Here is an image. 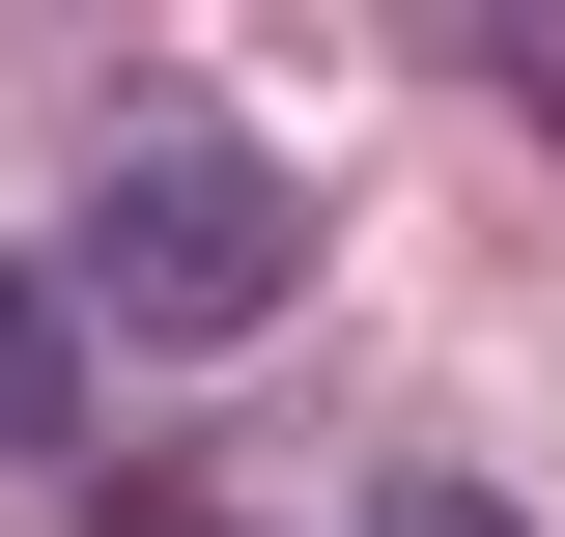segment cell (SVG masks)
<instances>
[{
	"mask_svg": "<svg viewBox=\"0 0 565 537\" xmlns=\"http://www.w3.org/2000/svg\"><path fill=\"white\" fill-rule=\"evenodd\" d=\"M141 537H255V509H141Z\"/></svg>",
	"mask_w": 565,
	"mask_h": 537,
	"instance_id": "5b68a950",
	"label": "cell"
},
{
	"mask_svg": "<svg viewBox=\"0 0 565 537\" xmlns=\"http://www.w3.org/2000/svg\"><path fill=\"white\" fill-rule=\"evenodd\" d=\"M367 537H537V509H509V481H396Z\"/></svg>",
	"mask_w": 565,
	"mask_h": 537,
	"instance_id": "3957f363",
	"label": "cell"
},
{
	"mask_svg": "<svg viewBox=\"0 0 565 537\" xmlns=\"http://www.w3.org/2000/svg\"><path fill=\"white\" fill-rule=\"evenodd\" d=\"M282 283H311V170L226 141V114H141L114 170H85V227H57V312L85 339H255Z\"/></svg>",
	"mask_w": 565,
	"mask_h": 537,
	"instance_id": "6da1fadb",
	"label": "cell"
},
{
	"mask_svg": "<svg viewBox=\"0 0 565 537\" xmlns=\"http://www.w3.org/2000/svg\"><path fill=\"white\" fill-rule=\"evenodd\" d=\"M481 85H509V114L565 141V0H537V29H481Z\"/></svg>",
	"mask_w": 565,
	"mask_h": 537,
	"instance_id": "277c9868",
	"label": "cell"
},
{
	"mask_svg": "<svg viewBox=\"0 0 565 537\" xmlns=\"http://www.w3.org/2000/svg\"><path fill=\"white\" fill-rule=\"evenodd\" d=\"M0 453H85V312H57V255H0Z\"/></svg>",
	"mask_w": 565,
	"mask_h": 537,
	"instance_id": "7a4b0ae2",
	"label": "cell"
}]
</instances>
